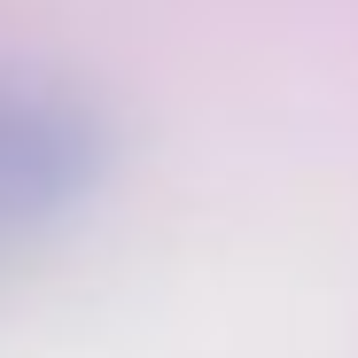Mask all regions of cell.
<instances>
[{"label": "cell", "instance_id": "1", "mask_svg": "<svg viewBox=\"0 0 358 358\" xmlns=\"http://www.w3.org/2000/svg\"><path fill=\"white\" fill-rule=\"evenodd\" d=\"M101 179L94 109L24 63H0V250L63 226Z\"/></svg>", "mask_w": 358, "mask_h": 358}]
</instances>
